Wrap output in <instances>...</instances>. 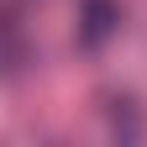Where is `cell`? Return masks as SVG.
I'll use <instances>...</instances> for the list:
<instances>
[{
  "instance_id": "6da1fadb",
  "label": "cell",
  "mask_w": 147,
  "mask_h": 147,
  "mask_svg": "<svg viewBox=\"0 0 147 147\" xmlns=\"http://www.w3.org/2000/svg\"><path fill=\"white\" fill-rule=\"evenodd\" d=\"M121 32V5L116 0H84L79 5V42L84 47H100Z\"/></svg>"
},
{
  "instance_id": "7a4b0ae2",
  "label": "cell",
  "mask_w": 147,
  "mask_h": 147,
  "mask_svg": "<svg viewBox=\"0 0 147 147\" xmlns=\"http://www.w3.org/2000/svg\"><path fill=\"white\" fill-rule=\"evenodd\" d=\"M105 131L116 142H142L147 137V121H142V105L131 95H110L105 100Z\"/></svg>"
}]
</instances>
